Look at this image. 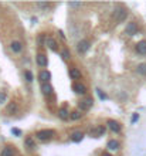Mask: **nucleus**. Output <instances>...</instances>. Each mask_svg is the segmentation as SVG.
<instances>
[{
	"mask_svg": "<svg viewBox=\"0 0 146 156\" xmlns=\"http://www.w3.org/2000/svg\"><path fill=\"white\" fill-rule=\"evenodd\" d=\"M106 132V128L104 126V125H99V126H97L94 131H91V135H94V138H99V136H104Z\"/></svg>",
	"mask_w": 146,
	"mask_h": 156,
	"instance_id": "1a4fd4ad",
	"label": "nucleus"
},
{
	"mask_svg": "<svg viewBox=\"0 0 146 156\" xmlns=\"http://www.w3.org/2000/svg\"><path fill=\"white\" fill-rule=\"evenodd\" d=\"M97 94L99 95V98H101V100H106V98H108V97H106V94H105V92H102L99 88H97Z\"/></svg>",
	"mask_w": 146,
	"mask_h": 156,
	"instance_id": "cd10ccee",
	"label": "nucleus"
},
{
	"mask_svg": "<svg viewBox=\"0 0 146 156\" xmlns=\"http://www.w3.org/2000/svg\"><path fill=\"white\" fill-rule=\"evenodd\" d=\"M70 77L72 78V79H79L81 78V70L77 67L70 68Z\"/></svg>",
	"mask_w": 146,
	"mask_h": 156,
	"instance_id": "dca6fc26",
	"label": "nucleus"
},
{
	"mask_svg": "<svg viewBox=\"0 0 146 156\" xmlns=\"http://www.w3.org/2000/svg\"><path fill=\"white\" fill-rule=\"evenodd\" d=\"M138 33V24L135 22H131L126 24V27H125V34H128V36H135Z\"/></svg>",
	"mask_w": 146,
	"mask_h": 156,
	"instance_id": "20e7f679",
	"label": "nucleus"
},
{
	"mask_svg": "<svg viewBox=\"0 0 146 156\" xmlns=\"http://www.w3.org/2000/svg\"><path fill=\"white\" fill-rule=\"evenodd\" d=\"M10 50L13 53H16V54H19V53H22L23 51V44L20 41H17V40H13L10 43Z\"/></svg>",
	"mask_w": 146,
	"mask_h": 156,
	"instance_id": "6e6552de",
	"label": "nucleus"
},
{
	"mask_svg": "<svg viewBox=\"0 0 146 156\" xmlns=\"http://www.w3.org/2000/svg\"><path fill=\"white\" fill-rule=\"evenodd\" d=\"M24 145L27 146L30 150H33V149H35V142L33 141V138L31 136H27L26 139H24Z\"/></svg>",
	"mask_w": 146,
	"mask_h": 156,
	"instance_id": "aec40b11",
	"label": "nucleus"
},
{
	"mask_svg": "<svg viewBox=\"0 0 146 156\" xmlns=\"http://www.w3.org/2000/svg\"><path fill=\"white\" fill-rule=\"evenodd\" d=\"M90 47H91V43L88 40H81L78 44H77V50H78V53L84 54V53H87V51L90 50Z\"/></svg>",
	"mask_w": 146,
	"mask_h": 156,
	"instance_id": "423d86ee",
	"label": "nucleus"
},
{
	"mask_svg": "<svg viewBox=\"0 0 146 156\" xmlns=\"http://www.w3.org/2000/svg\"><path fill=\"white\" fill-rule=\"evenodd\" d=\"M16 111H17V104H16V102H11L10 105L7 107V112H9V114H14Z\"/></svg>",
	"mask_w": 146,
	"mask_h": 156,
	"instance_id": "b1692460",
	"label": "nucleus"
},
{
	"mask_svg": "<svg viewBox=\"0 0 146 156\" xmlns=\"http://www.w3.org/2000/svg\"><path fill=\"white\" fill-rule=\"evenodd\" d=\"M106 125H108V128H109L112 132H115V134H119V132H121V129H122L121 123L116 122V121H113V119H109V121L106 122Z\"/></svg>",
	"mask_w": 146,
	"mask_h": 156,
	"instance_id": "0eeeda50",
	"label": "nucleus"
},
{
	"mask_svg": "<svg viewBox=\"0 0 146 156\" xmlns=\"http://www.w3.org/2000/svg\"><path fill=\"white\" fill-rule=\"evenodd\" d=\"M45 45H47L50 50L57 51V41L53 38V37H47V38H45Z\"/></svg>",
	"mask_w": 146,
	"mask_h": 156,
	"instance_id": "2eb2a0df",
	"label": "nucleus"
},
{
	"mask_svg": "<svg viewBox=\"0 0 146 156\" xmlns=\"http://www.w3.org/2000/svg\"><path fill=\"white\" fill-rule=\"evenodd\" d=\"M11 134H14L16 136H22V131L17 129V128H13V129H11Z\"/></svg>",
	"mask_w": 146,
	"mask_h": 156,
	"instance_id": "c756f323",
	"label": "nucleus"
},
{
	"mask_svg": "<svg viewBox=\"0 0 146 156\" xmlns=\"http://www.w3.org/2000/svg\"><path fill=\"white\" fill-rule=\"evenodd\" d=\"M6 100H7V92L6 91H0V105L4 104Z\"/></svg>",
	"mask_w": 146,
	"mask_h": 156,
	"instance_id": "a878e982",
	"label": "nucleus"
},
{
	"mask_svg": "<svg viewBox=\"0 0 146 156\" xmlns=\"http://www.w3.org/2000/svg\"><path fill=\"white\" fill-rule=\"evenodd\" d=\"M61 56H63V58H64V60H68V58L71 57V54H70V51L65 48V50H63V51H61Z\"/></svg>",
	"mask_w": 146,
	"mask_h": 156,
	"instance_id": "bb28decb",
	"label": "nucleus"
},
{
	"mask_svg": "<svg viewBox=\"0 0 146 156\" xmlns=\"http://www.w3.org/2000/svg\"><path fill=\"white\" fill-rule=\"evenodd\" d=\"M81 118H82V111H79V109L72 111L71 114H70V119H71V121H78V119H81Z\"/></svg>",
	"mask_w": 146,
	"mask_h": 156,
	"instance_id": "412c9836",
	"label": "nucleus"
},
{
	"mask_svg": "<svg viewBox=\"0 0 146 156\" xmlns=\"http://www.w3.org/2000/svg\"><path fill=\"white\" fill-rule=\"evenodd\" d=\"M58 34H60V37H61V38H63V40H65V36H64V33H63V31H61V30H60V31H58Z\"/></svg>",
	"mask_w": 146,
	"mask_h": 156,
	"instance_id": "2f4dec72",
	"label": "nucleus"
},
{
	"mask_svg": "<svg viewBox=\"0 0 146 156\" xmlns=\"http://www.w3.org/2000/svg\"><path fill=\"white\" fill-rule=\"evenodd\" d=\"M54 135H56V132L51 131V129H41V131H38V132L35 134V138H37L38 141H41V142H48V141L53 139Z\"/></svg>",
	"mask_w": 146,
	"mask_h": 156,
	"instance_id": "f257e3e1",
	"label": "nucleus"
},
{
	"mask_svg": "<svg viewBox=\"0 0 146 156\" xmlns=\"http://www.w3.org/2000/svg\"><path fill=\"white\" fill-rule=\"evenodd\" d=\"M101 156H112V155H109V153H106V152H105V153H102Z\"/></svg>",
	"mask_w": 146,
	"mask_h": 156,
	"instance_id": "473e14b6",
	"label": "nucleus"
},
{
	"mask_svg": "<svg viewBox=\"0 0 146 156\" xmlns=\"http://www.w3.org/2000/svg\"><path fill=\"white\" fill-rule=\"evenodd\" d=\"M24 77H26V79H27L29 82H31V81H33V79H34L33 72H31L30 70H26V71H24Z\"/></svg>",
	"mask_w": 146,
	"mask_h": 156,
	"instance_id": "5701e85b",
	"label": "nucleus"
},
{
	"mask_svg": "<svg viewBox=\"0 0 146 156\" xmlns=\"http://www.w3.org/2000/svg\"><path fill=\"white\" fill-rule=\"evenodd\" d=\"M37 6L41 7V9H47V7H50L51 4H50V3H41V1H40V3H37Z\"/></svg>",
	"mask_w": 146,
	"mask_h": 156,
	"instance_id": "c85d7f7f",
	"label": "nucleus"
},
{
	"mask_svg": "<svg viewBox=\"0 0 146 156\" xmlns=\"http://www.w3.org/2000/svg\"><path fill=\"white\" fill-rule=\"evenodd\" d=\"M41 92H43L44 95H47V97H50V95H53L54 89H53L50 82H44V84H41Z\"/></svg>",
	"mask_w": 146,
	"mask_h": 156,
	"instance_id": "9b49d317",
	"label": "nucleus"
},
{
	"mask_svg": "<svg viewBox=\"0 0 146 156\" xmlns=\"http://www.w3.org/2000/svg\"><path fill=\"white\" fill-rule=\"evenodd\" d=\"M136 72L140 74V75H146V63H142L136 67Z\"/></svg>",
	"mask_w": 146,
	"mask_h": 156,
	"instance_id": "4be33fe9",
	"label": "nucleus"
},
{
	"mask_svg": "<svg viewBox=\"0 0 146 156\" xmlns=\"http://www.w3.org/2000/svg\"><path fill=\"white\" fill-rule=\"evenodd\" d=\"M1 156H16V149L13 146H4L1 149Z\"/></svg>",
	"mask_w": 146,
	"mask_h": 156,
	"instance_id": "4468645a",
	"label": "nucleus"
},
{
	"mask_svg": "<svg viewBox=\"0 0 146 156\" xmlns=\"http://www.w3.org/2000/svg\"><path fill=\"white\" fill-rule=\"evenodd\" d=\"M70 114L71 112H68V109L61 108V109H58V118L63 119V121H67V119H70Z\"/></svg>",
	"mask_w": 146,
	"mask_h": 156,
	"instance_id": "f3484780",
	"label": "nucleus"
},
{
	"mask_svg": "<svg viewBox=\"0 0 146 156\" xmlns=\"http://www.w3.org/2000/svg\"><path fill=\"white\" fill-rule=\"evenodd\" d=\"M72 91L75 94H78V95H85L87 94V87L84 84H81V82H74L72 84Z\"/></svg>",
	"mask_w": 146,
	"mask_h": 156,
	"instance_id": "39448f33",
	"label": "nucleus"
},
{
	"mask_svg": "<svg viewBox=\"0 0 146 156\" xmlns=\"http://www.w3.org/2000/svg\"><path fill=\"white\" fill-rule=\"evenodd\" d=\"M126 17H128V10L122 7V6H119L118 9H115L113 11V19H115V22L116 23H124L126 20Z\"/></svg>",
	"mask_w": 146,
	"mask_h": 156,
	"instance_id": "f03ea898",
	"label": "nucleus"
},
{
	"mask_svg": "<svg viewBox=\"0 0 146 156\" xmlns=\"http://www.w3.org/2000/svg\"><path fill=\"white\" fill-rule=\"evenodd\" d=\"M94 104V100L92 98H85L84 101L78 102V109L79 111H88Z\"/></svg>",
	"mask_w": 146,
	"mask_h": 156,
	"instance_id": "7ed1b4c3",
	"label": "nucleus"
},
{
	"mask_svg": "<svg viewBox=\"0 0 146 156\" xmlns=\"http://www.w3.org/2000/svg\"><path fill=\"white\" fill-rule=\"evenodd\" d=\"M138 119H139V114H133V115H132V118H131V122L135 123Z\"/></svg>",
	"mask_w": 146,
	"mask_h": 156,
	"instance_id": "7c9ffc66",
	"label": "nucleus"
},
{
	"mask_svg": "<svg viewBox=\"0 0 146 156\" xmlns=\"http://www.w3.org/2000/svg\"><path fill=\"white\" fill-rule=\"evenodd\" d=\"M35 61H37V64H38L40 67H47V65H48V58H47V56H44V54H37V56H35Z\"/></svg>",
	"mask_w": 146,
	"mask_h": 156,
	"instance_id": "9d476101",
	"label": "nucleus"
},
{
	"mask_svg": "<svg viewBox=\"0 0 146 156\" xmlns=\"http://www.w3.org/2000/svg\"><path fill=\"white\" fill-rule=\"evenodd\" d=\"M38 79L44 84V82H50V79H51V72L50 71H47V70H43L40 74H38Z\"/></svg>",
	"mask_w": 146,
	"mask_h": 156,
	"instance_id": "f8f14e48",
	"label": "nucleus"
},
{
	"mask_svg": "<svg viewBox=\"0 0 146 156\" xmlns=\"http://www.w3.org/2000/svg\"><path fill=\"white\" fill-rule=\"evenodd\" d=\"M106 148H108L109 150H118V149H119V142H118L116 139H111V141H108Z\"/></svg>",
	"mask_w": 146,
	"mask_h": 156,
	"instance_id": "a211bd4d",
	"label": "nucleus"
},
{
	"mask_svg": "<svg viewBox=\"0 0 146 156\" xmlns=\"http://www.w3.org/2000/svg\"><path fill=\"white\" fill-rule=\"evenodd\" d=\"M82 139H84V134H82V132H79V131H77V132H74V134L71 135V141H72V142H75V143L81 142Z\"/></svg>",
	"mask_w": 146,
	"mask_h": 156,
	"instance_id": "6ab92c4d",
	"label": "nucleus"
},
{
	"mask_svg": "<svg viewBox=\"0 0 146 156\" xmlns=\"http://www.w3.org/2000/svg\"><path fill=\"white\" fill-rule=\"evenodd\" d=\"M81 6H82L81 1H70V3H68V7H72V9H78Z\"/></svg>",
	"mask_w": 146,
	"mask_h": 156,
	"instance_id": "393cba45",
	"label": "nucleus"
},
{
	"mask_svg": "<svg viewBox=\"0 0 146 156\" xmlns=\"http://www.w3.org/2000/svg\"><path fill=\"white\" fill-rule=\"evenodd\" d=\"M136 53L138 54H140V56H146V41H139L138 44H136Z\"/></svg>",
	"mask_w": 146,
	"mask_h": 156,
	"instance_id": "ddd939ff",
	"label": "nucleus"
}]
</instances>
